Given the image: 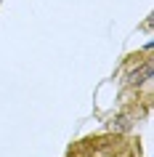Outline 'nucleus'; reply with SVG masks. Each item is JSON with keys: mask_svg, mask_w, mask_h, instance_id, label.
Wrapping results in <instances>:
<instances>
[{"mask_svg": "<svg viewBox=\"0 0 154 157\" xmlns=\"http://www.w3.org/2000/svg\"><path fill=\"white\" fill-rule=\"evenodd\" d=\"M120 101L130 115L144 117L149 115L154 101V61H152V43L141 51L130 53L120 67Z\"/></svg>", "mask_w": 154, "mask_h": 157, "instance_id": "f257e3e1", "label": "nucleus"}, {"mask_svg": "<svg viewBox=\"0 0 154 157\" xmlns=\"http://www.w3.org/2000/svg\"><path fill=\"white\" fill-rule=\"evenodd\" d=\"M64 157H144V149L138 136L122 131H106L77 139L74 144H69Z\"/></svg>", "mask_w": 154, "mask_h": 157, "instance_id": "f03ea898", "label": "nucleus"}]
</instances>
